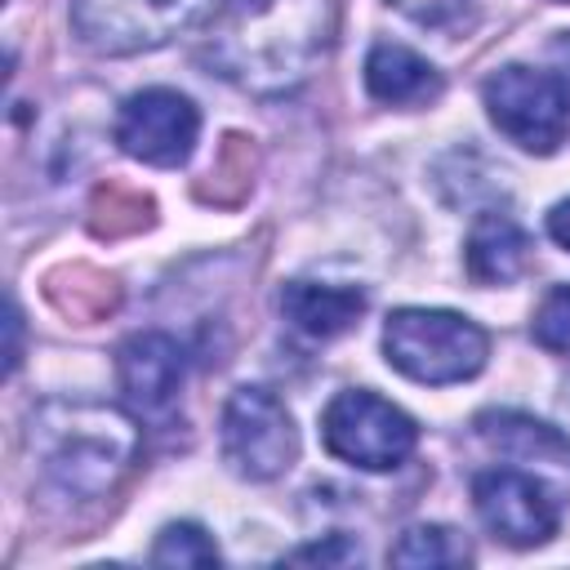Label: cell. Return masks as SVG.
Masks as SVG:
<instances>
[{"instance_id":"1","label":"cell","mask_w":570,"mask_h":570,"mask_svg":"<svg viewBox=\"0 0 570 570\" xmlns=\"http://www.w3.org/2000/svg\"><path fill=\"white\" fill-rule=\"evenodd\" d=\"M338 0H232L205 40L209 67L245 94H289L330 53Z\"/></svg>"},{"instance_id":"2","label":"cell","mask_w":570,"mask_h":570,"mask_svg":"<svg viewBox=\"0 0 570 570\" xmlns=\"http://www.w3.org/2000/svg\"><path fill=\"white\" fill-rule=\"evenodd\" d=\"M31 459L62 499H107L138 459V428L116 405L49 401L31 414Z\"/></svg>"},{"instance_id":"3","label":"cell","mask_w":570,"mask_h":570,"mask_svg":"<svg viewBox=\"0 0 570 570\" xmlns=\"http://www.w3.org/2000/svg\"><path fill=\"white\" fill-rule=\"evenodd\" d=\"M383 356L414 383L445 387L485 370L490 334L445 307H396L383 325Z\"/></svg>"},{"instance_id":"4","label":"cell","mask_w":570,"mask_h":570,"mask_svg":"<svg viewBox=\"0 0 570 570\" xmlns=\"http://www.w3.org/2000/svg\"><path fill=\"white\" fill-rule=\"evenodd\" d=\"M485 111L503 138H512L521 151L548 156L566 142L570 134V85L557 71H534V67H499L481 85Z\"/></svg>"},{"instance_id":"5","label":"cell","mask_w":570,"mask_h":570,"mask_svg":"<svg viewBox=\"0 0 570 570\" xmlns=\"http://www.w3.org/2000/svg\"><path fill=\"white\" fill-rule=\"evenodd\" d=\"M321 441L334 459L352 463V468H365V472H387V468H401L414 445H419V423L383 401L379 392H365V387H352V392H338L325 414H321Z\"/></svg>"},{"instance_id":"6","label":"cell","mask_w":570,"mask_h":570,"mask_svg":"<svg viewBox=\"0 0 570 570\" xmlns=\"http://www.w3.org/2000/svg\"><path fill=\"white\" fill-rule=\"evenodd\" d=\"M223 0H71V27L94 53H138L214 18Z\"/></svg>"},{"instance_id":"7","label":"cell","mask_w":570,"mask_h":570,"mask_svg":"<svg viewBox=\"0 0 570 570\" xmlns=\"http://www.w3.org/2000/svg\"><path fill=\"white\" fill-rule=\"evenodd\" d=\"M223 463L245 481H276L298 459L289 410L267 387H236L218 419Z\"/></svg>"},{"instance_id":"8","label":"cell","mask_w":570,"mask_h":570,"mask_svg":"<svg viewBox=\"0 0 570 570\" xmlns=\"http://www.w3.org/2000/svg\"><path fill=\"white\" fill-rule=\"evenodd\" d=\"M200 134V111L187 94L178 89H142L129 94L120 116H116V142L125 156L156 165V169H174L191 156Z\"/></svg>"},{"instance_id":"9","label":"cell","mask_w":570,"mask_h":570,"mask_svg":"<svg viewBox=\"0 0 570 570\" xmlns=\"http://www.w3.org/2000/svg\"><path fill=\"white\" fill-rule=\"evenodd\" d=\"M472 503H476V517L485 521V530L512 548H534V543H548L561 525V503L557 494L530 476V472H517V468H490V472H476L472 481Z\"/></svg>"},{"instance_id":"10","label":"cell","mask_w":570,"mask_h":570,"mask_svg":"<svg viewBox=\"0 0 570 570\" xmlns=\"http://www.w3.org/2000/svg\"><path fill=\"white\" fill-rule=\"evenodd\" d=\"M116 374H120V392L134 410L160 414V410H169V401L183 387L187 356H183L178 338H169L160 330H147V334H134V338L120 343Z\"/></svg>"},{"instance_id":"11","label":"cell","mask_w":570,"mask_h":570,"mask_svg":"<svg viewBox=\"0 0 570 570\" xmlns=\"http://www.w3.org/2000/svg\"><path fill=\"white\" fill-rule=\"evenodd\" d=\"M463 263L468 276L476 285H512L525 276L530 267V236L521 232V223H512L499 209L476 214V223L468 227V245H463Z\"/></svg>"},{"instance_id":"12","label":"cell","mask_w":570,"mask_h":570,"mask_svg":"<svg viewBox=\"0 0 570 570\" xmlns=\"http://www.w3.org/2000/svg\"><path fill=\"white\" fill-rule=\"evenodd\" d=\"M365 89H370V98H379L387 107H423V102H436L441 98L445 80L414 49L383 40L365 58Z\"/></svg>"},{"instance_id":"13","label":"cell","mask_w":570,"mask_h":570,"mask_svg":"<svg viewBox=\"0 0 570 570\" xmlns=\"http://www.w3.org/2000/svg\"><path fill=\"white\" fill-rule=\"evenodd\" d=\"M281 312L285 321L307 334V338H338L347 334L361 312H365V294L356 285H316V281H289L281 289Z\"/></svg>"},{"instance_id":"14","label":"cell","mask_w":570,"mask_h":570,"mask_svg":"<svg viewBox=\"0 0 570 570\" xmlns=\"http://www.w3.org/2000/svg\"><path fill=\"white\" fill-rule=\"evenodd\" d=\"M45 294H49V303H53L62 316H71L76 325H89V321L107 316V312L120 303L116 276H107V272H98V267H85V263L58 267V272L45 281Z\"/></svg>"},{"instance_id":"15","label":"cell","mask_w":570,"mask_h":570,"mask_svg":"<svg viewBox=\"0 0 570 570\" xmlns=\"http://www.w3.org/2000/svg\"><path fill=\"white\" fill-rule=\"evenodd\" d=\"M468 557V543L445 525H410L387 552L392 566H463Z\"/></svg>"},{"instance_id":"16","label":"cell","mask_w":570,"mask_h":570,"mask_svg":"<svg viewBox=\"0 0 570 570\" xmlns=\"http://www.w3.org/2000/svg\"><path fill=\"white\" fill-rule=\"evenodd\" d=\"M89 223L98 236H125V232H138L151 223V200L142 191H129L120 183H107L94 191L89 200Z\"/></svg>"},{"instance_id":"17","label":"cell","mask_w":570,"mask_h":570,"mask_svg":"<svg viewBox=\"0 0 570 570\" xmlns=\"http://www.w3.org/2000/svg\"><path fill=\"white\" fill-rule=\"evenodd\" d=\"M151 566H218V548L200 525L174 521L160 530V539L151 548Z\"/></svg>"},{"instance_id":"18","label":"cell","mask_w":570,"mask_h":570,"mask_svg":"<svg viewBox=\"0 0 570 570\" xmlns=\"http://www.w3.org/2000/svg\"><path fill=\"white\" fill-rule=\"evenodd\" d=\"M530 334H534L539 347H548L557 356H570V285H557V289L543 294Z\"/></svg>"},{"instance_id":"19","label":"cell","mask_w":570,"mask_h":570,"mask_svg":"<svg viewBox=\"0 0 570 570\" xmlns=\"http://www.w3.org/2000/svg\"><path fill=\"white\" fill-rule=\"evenodd\" d=\"M387 4H396L405 18H414L419 27H432V31H454L472 13V0H387Z\"/></svg>"},{"instance_id":"20","label":"cell","mask_w":570,"mask_h":570,"mask_svg":"<svg viewBox=\"0 0 570 570\" xmlns=\"http://www.w3.org/2000/svg\"><path fill=\"white\" fill-rule=\"evenodd\" d=\"M361 557L352 543H312V548H298L289 561H352Z\"/></svg>"},{"instance_id":"21","label":"cell","mask_w":570,"mask_h":570,"mask_svg":"<svg viewBox=\"0 0 570 570\" xmlns=\"http://www.w3.org/2000/svg\"><path fill=\"white\" fill-rule=\"evenodd\" d=\"M4 330H9V347H4V370L13 374L18 370V361H22V316H18V307L9 303V312H4Z\"/></svg>"},{"instance_id":"22","label":"cell","mask_w":570,"mask_h":570,"mask_svg":"<svg viewBox=\"0 0 570 570\" xmlns=\"http://www.w3.org/2000/svg\"><path fill=\"white\" fill-rule=\"evenodd\" d=\"M548 236H552L561 249H570V200H557V205L548 209Z\"/></svg>"},{"instance_id":"23","label":"cell","mask_w":570,"mask_h":570,"mask_svg":"<svg viewBox=\"0 0 570 570\" xmlns=\"http://www.w3.org/2000/svg\"><path fill=\"white\" fill-rule=\"evenodd\" d=\"M552 4H570V0H552Z\"/></svg>"}]
</instances>
